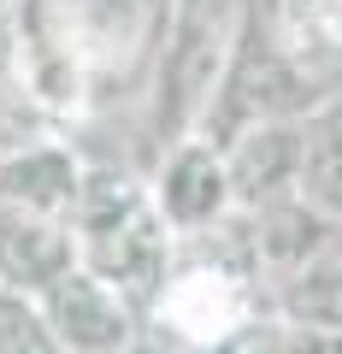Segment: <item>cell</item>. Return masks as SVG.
Returning <instances> with one entry per match:
<instances>
[{"mask_svg": "<svg viewBox=\"0 0 342 354\" xmlns=\"http://www.w3.org/2000/svg\"><path fill=\"white\" fill-rule=\"evenodd\" d=\"M148 207L160 213V225L171 236H207L225 218H236L230 207V183H225V153L213 136H178L165 148L160 171L148 183Z\"/></svg>", "mask_w": 342, "mask_h": 354, "instance_id": "obj_1", "label": "cell"}, {"mask_svg": "<svg viewBox=\"0 0 342 354\" xmlns=\"http://www.w3.org/2000/svg\"><path fill=\"white\" fill-rule=\"evenodd\" d=\"M272 313L289 319V325L342 337V225L301 266H289L283 278H272Z\"/></svg>", "mask_w": 342, "mask_h": 354, "instance_id": "obj_5", "label": "cell"}, {"mask_svg": "<svg viewBox=\"0 0 342 354\" xmlns=\"http://www.w3.org/2000/svg\"><path fill=\"white\" fill-rule=\"evenodd\" d=\"M0 354H65L53 325L41 319L36 295H12L0 290Z\"/></svg>", "mask_w": 342, "mask_h": 354, "instance_id": "obj_8", "label": "cell"}, {"mask_svg": "<svg viewBox=\"0 0 342 354\" xmlns=\"http://www.w3.org/2000/svg\"><path fill=\"white\" fill-rule=\"evenodd\" d=\"M130 354H165V348H142V342H136V348H130Z\"/></svg>", "mask_w": 342, "mask_h": 354, "instance_id": "obj_9", "label": "cell"}, {"mask_svg": "<svg viewBox=\"0 0 342 354\" xmlns=\"http://www.w3.org/2000/svg\"><path fill=\"white\" fill-rule=\"evenodd\" d=\"M36 307L65 354H130L142 342V313L89 266H71L65 278H53L36 295Z\"/></svg>", "mask_w": 342, "mask_h": 354, "instance_id": "obj_2", "label": "cell"}, {"mask_svg": "<svg viewBox=\"0 0 342 354\" xmlns=\"http://www.w3.org/2000/svg\"><path fill=\"white\" fill-rule=\"evenodd\" d=\"M295 195L313 213L342 225V88L319 95L301 113V171H295Z\"/></svg>", "mask_w": 342, "mask_h": 354, "instance_id": "obj_7", "label": "cell"}, {"mask_svg": "<svg viewBox=\"0 0 342 354\" xmlns=\"http://www.w3.org/2000/svg\"><path fill=\"white\" fill-rule=\"evenodd\" d=\"M77 266V236L71 218L24 213V207L0 201V290L12 295H41L53 278Z\"/></svg>", "mask_w": 342, "mask_h": 354, "instance_id": "obj_4", "label": "cell"}, {"mask_svg": "<svg viewBox=\"0 0 342 354\" xmlns=\"http://www.w3.org/2000/svg\"><path fill=\"white\" fill-rule=\"evenodd\" d=\"M225 153V183H230V207L254 213L272 207L283 195H295V171H301V118H266L248 124L236 136L218 142Z\"/></svg>", "mask_w": 342, "mask_h": 354, "instance_id": "obj_3", "label": "cell"}, {"mask_svg": "<svg viewBox=\"0 0 342 354\" xmlns=\"http://www.w3.org/2000/svg\"><path fill=\"white\" fill-rule=\"evenodd\" d=\"M83 165L65 142H30V148L0 153V201L24 207V213H48V218H71Z\"/></svg>", "mask_w": 342, "mask_h": 354, "instance_id": "obj_6", "label": "cell"}]
</instances>
